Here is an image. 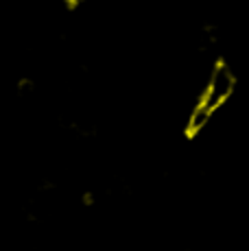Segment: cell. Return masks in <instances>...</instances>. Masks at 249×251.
I'll list each match as a JSON object with an SVG mask.
<instances>
[{
	"label": "cell",
	"instance_id": "6da1fadb",
	"mask_svg": "<svg viewBox=\"0 0 249 251\" xmlns=\"http://www.w3.org/2000/svg\"><path fill=\"white\" fill-rule=\"evenodd\" d=\"M234 90H236V75H234V70L227 64L219 61V64H214L210 68L208 76H205L203 90H201L197 100L217 114L234 96Z\"/></svg>",
	"mask_w": 249,
	"mask_h": 251
},
{
	"label": "cell",
	"instance_id": "7a4b0ae2",
	"mask_svg": "<svg viewBox=\"0 0 249 251\" xmlns=\"http://www.w3.org/2000/svg\"><path fill=\"white\" fill-rule=\"evenodd\" d=\"M212 116H214L212 109H208L203 103L197 100V103L193 105V109H190L188 118H186V133H188V136H199V133L210 125Z\"/></svg>",
	"mask_w": 249,
	"mask_h": 251
}]
</instances>
